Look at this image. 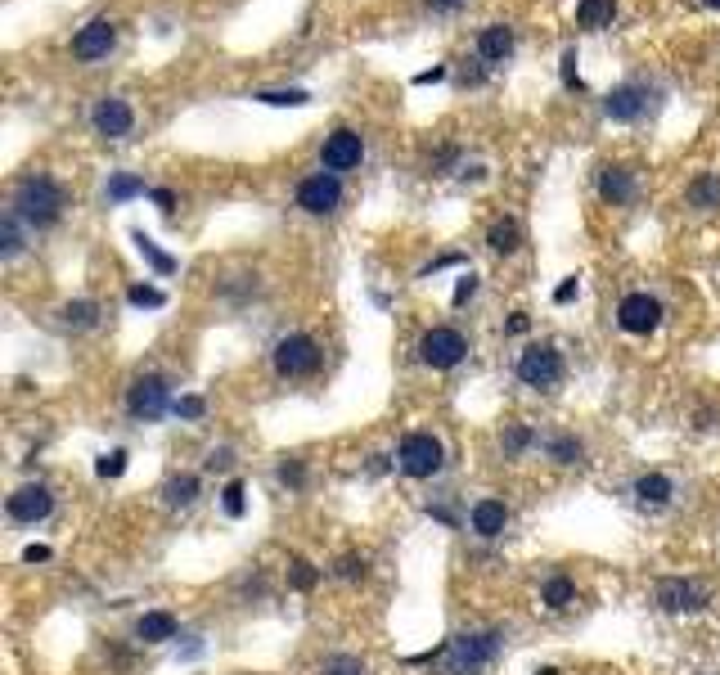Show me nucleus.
Masks as SVG:
<instances>
[{
	"label": "nucleus",
	"mask_w": 720,
	"mask_h": 675,
	"mask_svg": "<svg viewBox=\"0 0 720 675\" xmlns=\"http://www.w3.org/2000/svg\"><path fill=\"white\" fill-rule=\"evenodd\" d=\"M397 464L406 478H433L442 473V442L433 433H410L397 451Z\"/></svg>",
	"instance_id": "nucleus-6"
},
{
	"label": "nucleus",
	"mask_w": 720,
	"mask_h": 675,
	"mask_svg": "<svg viewBox=\"0 0 720 675\" xmlns=\"http://www.w3.org/2000/svg\"><path fill=\"white\" fill-rule=\"evenodd\" d=\"M617 324L635 338H648L657 324H662V302L648 297V293H626L621 306H617Z\"/></svg>",
	"instance_id": "nucleus-9"
},
{
	"label": "nucleus",
	"mask_w": 720,
	"mask_h": 675,
	"mask_svg": "<svg viewBox=\"0 0 720 675\" xmlns=\"http://www.w3.org/2000/svg\"><path fill=\"white\" fill-rule=\"evenodd\" d=\"M131 243L140 248V257H145V261H149L158 275H171V270H176V257H167V252H162V248H158V243H154L145 230H131Z\"/></svg>",
	"instance_id": "nucleus-25"
},
{
	"label": "nucleus",
	"mask_w": 720,
	"mask_h": 675,
	"mask_svg": "<svg viewBox=\"0 0 720 675\" xmlns=\"http://www.w3.org/2000/svg\"><path fill=\"white\" fill-rule=\"evenodd\" d=\"M702 5H707V10H720V0H702Z\"/></svg>",
	"instance_id": "nucleus-51"
},
{
	"label": "nucleus",
	"mask_w": 720,
	"mask_h": 675,
	"mask_svg": "<svg viewBox=\"0 0 720 675\" xmlns=\"http://www.w3.org/2000/svg\"><path fill=\"white\" fill-rule=\"evenodd\" d=\"M572 599H576V585H572L567 576H549V581H545V590H540V603H545V608H554V612H558V608H567Z\"/></svg>",
	"instance_id": "nucleus-28"
},
{
	"label": "nucleus",
	"mask_w": 720,
	"mask_h": 675,
	"mask_svg": "<svg viewBox=\"0 0 720 675\" xmlns=\"http://www.w3.org/2000/svg\"><path fill=\"white\" fill-rule=\"evenodd\" d=\"M531 446V428H522V424H514L509 433H505V455H522Z\"/></svg>",
	"instance_id": "nucleus-37"
},
{
	"label": "nucleus",
	"mask_w": 720,
	"mask_h": 675,
	"mask_svg": "<svg viewBox=\"0 0 720 675\" xmlns=\"http://www.w3.org/2000/svg\"><path fill=\"white\" fill-rule=\"evenodd\" d=\"M162 495H167V504H171V509H185V504H194V500H198V478H194V473H180V478H171V482H167V491H162Z\"/></svg>",
	"instance_id": "nucleus-26"
},
{
	"label": "nucleus",
	"mask_w": 720,
	"mask_h": 675,
	"mask_svg": "<svg viewBox=\"0 0 720 675\" xmlns=\"http://www.w3.org/2000/svg\"><path fill=\"white\" fill-rule=\"evenodd\" d=\"M527 324H531L527 315H514V320H509V333H527Z\"/></svg>",
	"instance_id": "nucleus-48"
},
{
	"label": "nucleus",
	"mask_w": 720,
	"mask_h": 675,
	"mask_svg": "<svg viewBox=\"0 0 720 675\" xmlns=\"http://www.w3.org/2000/svg\"><path fill=\"white\" fill-rule=\"evenodd\" d=\"M657 603H662L666 612H698V608L707 603V594H702L693 581H684V576H666V581L657 585Z\"/></svg>",
	"instance_id": "nucleus-15"
},
{
	"label": "nucleus",
	"mask_w": 720,
	"mask_h": 675,
	"mask_svg": "<svg viewBox=\"0 0 720 675\" xmlns=\"http://www.w3.org/2000/svg\"><path fill=\"white\" fill-rule=\"evenodd\" d=\"M14 216L28 221L32 230H50L64 216V189L55 176H28L14 189Z\"/></svg>",
	"instance_id": "nucleus-1"
},
{
	"label": "nucleus",
	"mask_w": 720,
	"mask_h": 675,
	"mask_svg": "<svg viewBox=\"0 0 720 675\" xmlns=\"http://www.w3.org/2000/svg\"><path fill=\"white\" fill-rule=\"evenodd\" d=\"M446 73H451L446 64H433V68H424V73L415 77V86H433V82H446Z\"/></svg>",
	"instance_id": "nucleus-44"
},
{
	"label": "nucleus",
	"mask_w": 720,
	"mask_h": 675,
	"mask_svg": "<svg viewBox=\"0 0 720 675\" xmlns=\"http://www.w3.org/2000/svg\"><path fill=\"white\" fill-rule=\"evenodd\" d=\"M514 46H518V37H514V28H509V23H487V28H482V37H478V59H487V64H505V59L514 55Z\"/></svg>",
	"instance_id": "nucleus-17"
},
{
	"label": "nucleus",
	"mask_w": 720,
	"mask_h": 675,
	"mask_svg": "<svg viewBox=\"0 0 720 675\" xmlns=\"http://www.w3.org/2000/svg\"><path fill=\"white\" fill-rule=\"evenodd\" d=\"M140 194H149V189H145V180L131 176V171H118V176L109 180V203H127V198H140Z\"/></svg>",
	"instance_id": "nucleus-29"
},
{
	"label": "nucleus",
	"mask_w": 720,
	"mask_h": 675,
	"mask_svg": "<svg viewBox=\"0 0 720 675\" xmlns=\"http://www.w3.org/2000/svg\"><path fill=\"white\" fill-rule=\"evenodd\" d=\"M536 675H558V671H554V666H540V671H536Z\"/></svg>",
	"instance_id": "nucleus-50"
},
{
	"label": "nucleus",
	"mask_w": 720,
	"mask_h": 675,
	"mask_svg": "<svg viewBox=\"0 0 720 675\" xmlns=\"http://www.w3.org/2000/svg\"><path fill=\"white\" fill-rule=\"evenodd\" d=\"M558 73H563V86H567V91H585V82H581V73H576V50H572V46L563 50Z\"/></svg>",
	"instance_id": "nucleus-36"
},
{
	"label": "nucleus",
	"mask_w": 720,
	"mask_h": 675,
	"mask_svg": "<svg viewBox=\"0 0 720 675\" xmlns=\"http://www.w3.org/2000/svg\"><path fill=\"white\" fill-rule=\"evenodd\" d=\"M518 379H522L527 388H554V383L563 379V356H558V347H549V343L522 347V356H518Z\"/></svg>",
	"instance_id": "nucleus-5"
},
{
	"label": "nucleus",
	"mask_w": 720,
	"mask_h": 675,
	"mask_svg": "<svg viewBox=\"0 0 720 675\" xmlns=\"http://www.w3.org/2000/svg\"><path fill=\"white\" fill-rule=\"evenodd\" d=\"M167 379L162 374H145V379H136L131 383V392H127V410L136 415V419H162V410H167Z\"/></svg>",
	"instance_id": "nucleus-12"
},
{
	"label": "nucleus",
	"mask_w": 720,
	"mask_h": 675,
	"mask_svg": "<svg viewBox=\"0 0 720 675\" xmlns=\"http://www.w3.org/2000/svg\"><path fill=\"white\" fill-rule=\"evenodd\" d=\"M500 630H482V635H455L451 644H446V671L451 675H478L491 657H496V648H500Z\"/></svg>",
	"instance_id": "nucleus-2"
},
{
	"label": "nucleus",
	"mask_w": 720,
	"mask_h": 675,
	"mask_svg": "<svg viewBox=\"0 0 720 675\" xmlns=\"http://www.w3.org/2000/svg\"><path fill=\"white\" fill-rule=\"evenodd\" d=\"M10 518L14 522H41V518H50V509H55V495H50V487H19L14 495H10Z\"/></svg>",
	"instance_id": "nucleus-14"
},
{
	"label": "nucleus",
	"mask_w": 720,
	"mask_h": 675,
	"mask_svg": "<svg viewBox=\"0 0 720 675\" xmlns=\"http://www.w3.org/2000/svg\"><path fill=\"white\" fill-rule=\"evenodd\" d=\"M149 198H154L162 212H171V207H176V194H171V189H149Z\"/></svg>",
	"instance_id": "nucleus-45"
},
{
	"label": "nucleus",
	"mask_w": 720,
	"mask_h": 675,
	"mask_svg": "<svg viewBox=\"0 0 720 675\" xmlns=\"http://www.w3.org/2000/svg\"><path fill=\"white\" fill-rule=\"evenodd\" d=\"M464 356H469V338H464L460 329L437 324V329H428V333L419 338V361L433 365V370H455Z\"/></svg>",
	"instance_id": "nucleus-4"
},
{
	"label": "nucleus",
	"mask_w": 720,
	"mask_h": 675,
	"mask_svg": "<svg viewBox=\"0 0 720 675\" xmlns=\"http://www.w3.org/2000/svg\"><path fill=\"white\" fill-rule=\"evenodd\" d=\"M59 320H64V329H95V320H100V302H91V297H82V302H68L64 311H59Z\"/></svg>",
	"instance_id": "nucleus-24"
},
{
	"label": "nucleus",
	"mask_w": 720,
	"mask_h": 675,
	"mask_svg": "<svg viewBox=\"0 0 720 675\" xmlns=\"http://www.w3.org/2000/svg\"><path fill=\"white\" fill-rule=\"evenodd\" d=\"M648 100H653V91H648L644 82H621V86L608 91L603 113H608L612 122H639V118L648 113Z\"/></svg>",
	"instance_id": "nucleus-11"
},
{
	"label": "nucleus",
	"mask_w": 720,
	"mask_h": 675,
	"mask_svg": "<svg viewBox=\"0 0 720 675\" xmlns=\"http://www.w3.org/2000/svg\"><path fill=\"white\" fill-rule=\"evenodd\" d=\"M473 293H478V275H464V279L455 284V297H451V302H455V306H464Z\"/></svg>",
	"instance_id": "nucleus-42"
},
{
	"label": "nucleus",
	"mask_w": 720,
	"mask_h": 675,
	"mask_svg": "<svg viewBox=\"0 0 720 675\" xmlns=\"http://www.w3.org/2000/svg\"><path fill=\"white\" fill-rule=\"evenodd\" d=\"M545 451H549V460H558V464H576V460H581V442H576V437H554V442H545Z\"/></svg>",
	"instance_id": "nucleus-32"
},
{
	"label": "nucleus",
	"mask_w": 720,
	"mask_h": 675,
	"mask_svg": "<svg viewBox=\"0 0 720 675\" xmlns=\"http://www.w3.org/2000/svg\"><path fill=\"white\" fill-rule=\"evenodd\" d=\"M248 491H243V482L239 478H230L225 482V491H221V509L230 513V518H243V509H248V500H243Z\"/></svg>",
	"instance_id": "nucleus-31"
},
{
	"label": "nucleus",
	"mask_w": 720,
	"mask_h": 675,
	"mask_svg": "<svg viewBox=\"0 0 720 675\" xmlns=\"http://www.w3.org/2000/svg\"><path fill=\"white\" fill-rule=\"evenodd\" d=\"M288 576H293V590H315V581H320V572H315V567H311L306 558H297Z\"/></svg>",
	"instance_id": "nucleus-38"
},
{
	"label": "nucleus",
	"mask_w": 720,
	"mask_h": 675,
	"mask_svg": "<svg viewBox=\"0 0 720 675\" xmlns=\"http://www.w3.org/2000/svg\"><path fill=\"white\" fill-rule=\"evenodd\" d=\"M127 302H131V306H162L167 293L154 288V284H131V288H127Z\"/></svg>",
	"instance_id": "nucleus-33"
},
{
	"label": "nucleus",
	"mask_w": 720,
	"mask_h": 675,
	"mask_svg": "<svg viewBox=\"0 0 720 675\" xmlns=\"http://www.w3.org/2000/svg\"><path fill=\"white\" fill-rule=\"evenodd\" d=\"M207 464H212V469H230V451H216Z\"/></svg>",
	"instance_id": "nucleus-49"
},
{
	"label": "nucleus",
	"mask_w": 720,
	"mask_h": 675,
	"mask_svg": "<svg viewBox=\"0 0 720 675\" xmlns=\"http://www.w3.org/2000/svg\"><path fill=\"white\" fill-rule=\"evenodd\" d=\"M428 5H433L437 14H451V10H460V0H428Z\"/></svg>",
	"instance_id": "nucleus-47"
},
{
	"label": "nucleus",
	"mask_w": 720,
	"mask_h": 675,
	"mask_svg": "<svg viewBox=\"0 0 720 675\" xmlns=\"http://www.w3.org/2000/svg\"><path fill=\"white\" fill-rule=\"evenodd\" d=\"M671 495H675V487H671V478H666V473H644V478L635 482V500H639V504H648V509H662Z\"/></svg>",
	"instance_id": "nucleus-20"
},
{
	"label": "nucleus",
	"mask_w": 720,
	"mask_h": 675,
	"mask_svg": "<svg viewBox=\"0 0 720 675\" xmlns=\"http://www.w3.org/2000/svg\"><path fill=\"white\" fill-rule=\"evenodd\" d=\"M203 410H207L203 397H180V401H176V415H180V419H203Z\"/></svg>",
	"instance_id": "nucleus-40"
},
{
	"label": "nucleus",
	"mask_w": 720,
	"mask_h": 675,
	"mask_svg": "<svg viewBox=\"0 0 720 675\" xmlns=\"http://www.w3.org/2000/svg\"><path fill=\"white\" fill-rule=\"evenodd\" d=\"M91 127H95L104 140H122V136H131V127H136V113H131V104H127V100H118V95H104V100L91 109Z\"/></svg>",
	"instance_id": "nucleus-13"
},
{
	"label": "nucleus",
	"mask_w": 720,
	"mask_h": 675,
	"mask_svg": "<svg viewBox=\"0 0 720 675\" xmlns=\"http://www.w3.org/2000/svg\"><path fill=\"white\" fill-rule=\"evenodd\" d=\"M127 460H131L127 451H109V455L95 464V473H100L104 482H113V478H122V473H127Z\"/></svg>",
	"instance_id": "nucleus-35"
},
{
	"label": "nucleus",
	"mask_w": 720,
	"mask_h": 675,
	"mask_svg": "<svg viewBox=\"0 0 720 675\" xmlns=\"http://www.w3.org/2000/svg\"><path fill=\"white\" fill-rule=\"evenodd\" d=\"M684 198H689V207H698V212H716V207H720V176H716V171L693 176L689 189H684Z\"/></svg>",
	"instance_id": "nucleus-19"
},
{
	"label": "nucleus",
	"mask_w": 720,
	"mask_h": 675,
	"mask_svg": "<svg viewBox=\"0 0 720 675\" xmlns=\"http://www.w3.org/2000/svg\"><path fill=\"white\" fill-rule=\"evenodd\" d=\"M599 198L612 203V207H626V203L635 198V171H630V167H617V162L599 167Z\"/></svg>",
	"instance_id": "nucleus-16"
},
{
	"label": "nucleus",
	"mask_w": 720,
	"mask_h": 675,
	"mask_svg": "<svg viewBox=\"0 0 720 675\" xmlns=\"http://www.w3.org/2000/svg\"><path fill=\"white\" fill-rule=\"evenodd\" d=\"M270 365H275L279 379H306V374L320 370V343H315L311 333H288V338H279V343H275Z\"/></svg>",
	"instance_id": "nucleus-3"
},
{
	"label": "nucleus",
	"mask_w": 720,
	"mask_h": 675,
	"mask_svg": "<svg viewBox=\"0 0 720 675\" xmlns=\"http://www.w3.org/2000/svg\"><path fill=\"white\" fill-rule=\"evenodd\" d=\"M576 293H581V279H576V275H572V279H563V284H558V288H554V302H558V306H567V302H572V297H576Z\"/></svg>",
	"instance_id": "nucleus-43"
},
{
	"label": "nucleus",
	"mask_w": 720,
	"mask_h": 675,
	"mask_svg": "<svg viewBox=\"0 0 720 675\" xmlns=\"http://www.w3.org/2000/svg\"><path fill=\"white\" fill-rule=\"evenodd\" d=\"M23 563H50V549H46V545H28V549H23Z\"/></svg>",
	"instance_id": "nucleus-46"
},
{
	"label": "nucleus",
	"mask_w": 720,
	"mask_h": 675,
	"mask_svg": "<svg viewBox=\"0 0 720 675\" xmlns=\"http://www.w3.org/2000/svg\"><path fill=\"white\" fill-rule=\"evenodd\" d=\"M617 14V0H576V28L594 32V28H608Z\"/></svg>",
	"instance_id": "nucleus-22"
},
{
	"label": "nucleus",
	"mask_w": 720,
	"mask_h": 675,
	"mask_svg": "<svg viewBox=\"0 0 720 675\" xmlns=\"http://www.w3.org/2000/svg\"><path fill=\"white\" fill-rule=\"evenodd\" d=\"M252 100H257V104H270V109H306V104H311V95L297 91V86H288V91H257Z\"/></svg>",
	"instance_id": "nucleus-27"
},
{
	"label": "nucleus",
	"mask_w": 720,
	"mask_h": 675,
	"mask_svg": "<svg viewBox=\"0 0 720 675\" xmlns=\"http://www.w3.org/2000/svg\"><path fill=\"white\" fill-rule=\"evenodd\" d=\"M279 482H284V487H302V482H306V469H302L297 460H284V464H279Z\"/></svg>",
	"instance_id": "nucleus-41"
},
{
	"label": "nucleus",
	"mask_w": 720,
	"mask_h": 675,
	"mask_svg": "<svg viewBox=\"0 0 720 675\" xmlns=\"http://www.w3.org/2000/svg\"><path fill=\"white\" fill-rule=\"evenodd\" d=\"M23 252V230H19V216L5 212V221H0V257H19Z\"/></svg>",
	"instance_id": "nucleus-30"
},
{
	"label": "nucleus",
	"mask_w": 720,
	"mask_h": 675,
	"mask_svg": "<svg viewBox=\"0 0 720 675\" xmlns=\"http://www.w3.org/2000/svg\"><path fill=\"white\" fill-rule=\"evenodd\" d=\"M365 572H370V563L360 558V554H347V558L338 563V576H342V581H360V576H365Z\"/></svg>",
	"instance_id": "nucleus-39"
},
{
	"label": "nucleus",
	"mask_w": 720,
	"mask_h": 675,
	"mask_svg": "<svg viewBox=\"0 0 720 675\" xmlns=\"http://www.w3.org/2000/svg\"><path fill=\"white\" fill-rule=\"evenodd\" d=\"M360 158H365V140H360V131L338 127V131L324 136V149H320V167L324 171H351V167H360Z\"/></svg>",
	"instance_id": "nucleus-8"
},
{
	"label": "nucleus",
	"mask_w": 720,
	"mask_h": 675,
	"mask_svg": "<svg viewBox=\"0 0 720 675\" xmlns=\"http://www.w3.org/2000/svg\"><path fill=\"white\" fill-rule=\"evenodd\" d=\"M338 203H342V180H338V171H315V176H306V180L297 185V207H302L306 216H329V212H338Z\"/></svg>",
	"instance_id": "nucleus-7"
},
{
	"label": "nucleus",
	"mask_w": 720,
	"mask_h": 675,
	"mask_svg": "<svg viewBox=\"0 0 720 675\" xmlns=\"http://www.w3.org/2000/svg\"><path fill=\"white\" fill-rule=\"evenodd\" d=\"M113 46H118V23H113V19H91V23L73 37V59L95 64V59H109Z\"/></svg>",
	"instance_id": "nucleus-10"
},
{
	"label": "nucleus",
	"mask_w": 720,
	"mask_h": 675,
	"mask_svg": "<svg viewBox=\"0 0 720 675\" xmlns=\"http://www.w3.org/2000/svg\"><path fill=\"white\" fill-rule=\"evenodd\" d=\"M320 675H370V671H365V662H360V657H329V662L320 666Z\"/></svg>",
	"instance_id": "nucleus-34"
},
{
	"label": "nucleus",
	"mask_w": 720,
	"mask_h": 675,
	"mask_svg": "<svg viewBox=\"0 0 720 675\" xmlns=\"http://www.w3.org/2000/svg\"><path fill=\"white\" fill-rule=\"evenodd\" d=\"M487 248H491V252H500V257H509V252H518V248H522V225H518L514 216H505V221H496V225L487 230Z\"/></svg>",
	"instance_id": "nucleus-21"
},
{
	"label": "nucleus",
	"mask_w": 720,
	"mask_h": 675,
	"mask_svg": "<svg viewBox=\"0 0 720 675\" xmlns=\"http://www.w3.org/2000/svg\"><path fill=\"white\" fill-rule=\"evenodd\" d=\"M469 522H473V531L478 536H500L505 527H509V504L505 500H478L473 504V513H469Z\"/></svg>",
	"instance_id": "nucleus-18"
},
{
	"label": "nucleus",
	"mask_w": 720,
	"mask_h": 675,
	"mask_svg": "<svg viewBox=\"0 0 720 675\" xmlns=\"http://www.w3.org/2000/svg\"><path fill=\"white\" fill-rule=\"evenodd\" d=\"M136 635H140L145 644H167V639H176V617H171V612H145L140 626H136Z\"/></svg>",
	"instance_id": "nucleus-23"
}]
</instances>
